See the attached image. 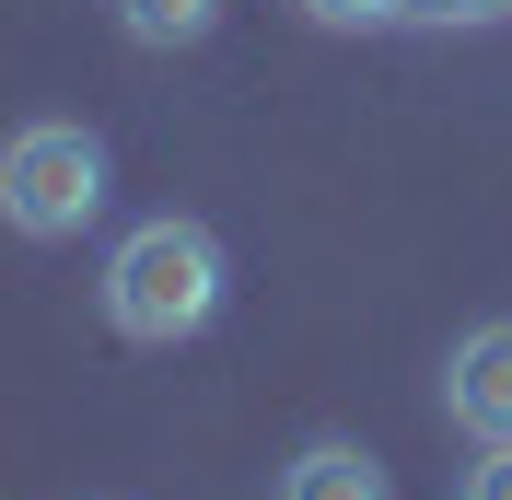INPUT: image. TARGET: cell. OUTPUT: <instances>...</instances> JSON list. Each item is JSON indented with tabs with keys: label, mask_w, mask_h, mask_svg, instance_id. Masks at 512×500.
I'll return each instance as SVG.
<instances>
[{
	"label": "cell",
	"mask_w": 512,
	"mask_h": 500,
	"mask_svg": "<svg viewBox=\"0 0 512 500\" xmlns=\"http://www.w3.org/2000/svg\"><path fill=\"white\" fill-rule=\"evenodd\" d=\"M105 210V140L70 117H35L0 140V221L12 233H35V245H59V233H82V221Z\"/></svg>",
	"instance_id": "cell-2"
},
{
	"label": "cell",
	"mask_w": 512,
	"mask_h": 500,
	"mask_svg": "<svg viewBox=\"0 0 512 500\" xmlns=\"http://www.w3.org/2000/svg\"><path fill=\"white\" fill-rule=\"evenodd\" d=\"M315 24H338V35H361V24H408V0H303Z\"/></svg>",
	"instance_id": "cell-7"
},
{
	"label": "cell",
	"mask_w": 512,
	"mask_h": 500,
	"mask_svg": "<svg viewBox=\"0 0 512 500\" xmlns=\"http://www.w3.org/2000/svg\"><path fill=\"white\" fill-rule=\"evenodd\" d=\"M408 24H431V35H489V24H512V0H408Z\"/></svg>",
	"instance_id": "cell-6"
},
{
	"label": "cell",
	"mask_w": 512,
	"mask_h": 500,
	"mask_svg": "<svg viewBox=\"0 0 512 500\" xmlns=\"http://www.w3.org/2000/svg\"><path fill=\"white\" fill-rule=\"evenodd\" d=\"M222 314V245H210V221H140L117 256H105V326L117 338H140V349H175V338H198Z\"/></svg>",
	"instance_id": "cell-1"
},
{
	"label": "cell",
	"mask_w": 512,
	"mask_h": 500,
	"mask_svg": "<svg viewBox=\"0 0 512 500\" xmlns=\"http://www.w3.org/2000/svg\"><path fill=\"white\" fill-rule=\"evenodd\" d=\"M466 500H512V442H489L478 477H466Z\"/></svg>",
	"instance_id": "cell-8"
},
{
	"label": "cell",
	"mask_w": 512,
	"mask_h": 500,
	"mask_svg": "<svg viewBox=\"0 0 512 500\" xmlns=\"http://www.w3.org/2000/svg\"><path fill=\"white\" fill-rule=\"evenodd\" d=\"M443 407H454V431H478V442H512V326H478V338H454Z\"/></svg>",
	"instance_id": "cell-3"
},
{
	"label": "cell",
	"mask_w": 512,
	"mask_h": 500,
	"mask_svg": "<svg viewBox=\"0 0 512 500\" xmlns=\"http://www.w3.org/2000/svg\"><path fill=\"white\" fill-rule=\"evenodd\" d=\"M280 500H384V466L361 442H303L280 466Z\"/></svg>",
	"instance_id": "cell-4"
},
{
	"label": "cell",
	"mask_w": 512,
	"mask_h": 500,
	"mask_svg": "<svg viewBox=\"0 0 512 500\" xmlns=\"http://www.w3.org/2000/svg\"><path fill=\"white\" fill-rule=\"evenodd\" d=\"M117 24L140 47H198V35L222 24V0H117Z\"/></svg>",
	"instance_id": "cell-5"
}]
</instances>
